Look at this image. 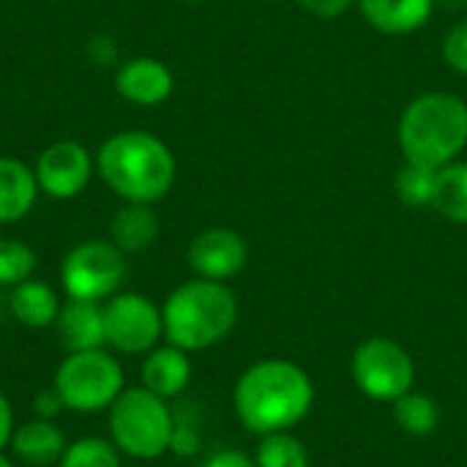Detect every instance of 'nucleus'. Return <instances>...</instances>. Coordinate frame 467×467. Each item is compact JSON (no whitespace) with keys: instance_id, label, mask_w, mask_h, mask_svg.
Here are the masks:
<instances>
[{"instance_id":"nucleus-1","label":"nucleus","mask_w":467,"mask_h":467,"mask_svg":"<svg viewBox=\"0 0 467 467\" xmlns=\"http://www.w3.org/2000/svg\"><path fill=\"white\" fill-rule=\"evenodd\" d=\"M315 405V383L287 358H263L244 369L233 389V408L244 430L254 435L287 432Z\"/></svg>"},{"instance_id":"nucleus-2","label":"nucleus","mask_w":467,"mask_h":467,"mask_svg":"<svg viewBox=\"0 0 467 467\" xmlns=\"http://www.w3.org/2000/svg\"><path fill=\"white\" fill-rule=\"evenodd\" d=\"M101 181L126 202L153 205L167 197L175 183V156L150 131H118L96 150Z\"/></svg>"},{"instance_id":"nucleus-3","label":"nucleus","mask_w":467,"mask_h":467,"mask_svg":"<svg viewBox=\"0 0 467 467\" xmlns=\"http://www.w3.org/2000/svg\"><path fill=\"white\" fill-rule=\"evenodd\" d=\"M164 339L186 353L224 342L238 323V298L224 282L192 279L178 285L161 304Z\"/></svg>"},{"instance_id":"nucleus-4","label":"nucleus","mask_w":467,"mask_h":467,"mask_svg":"<svg viewBox=\"0 0 467 467\" xmlns=\"http://www.w3.org/2000/svg\"><path fill=\"white\" fill-rule=\"evenodd\" d=\"M400 148L408 161L441 170L467 145V104L451 93H424L400 118Z\"/></svg>"},{"instance_id":"nucleus-5","label":"nucleus","mask_w":467,"mask_h":467,"mask_svg":"<svg viewBox=\"0 0 467 467\" xmlns=\"http://www.w3.org/2000/svg\"><path fill=\"white\" fill-rule=\"evenodd\" d=\"M175 413L145 386H126L107 410V438L129 460L150 462L170 454Z\"/></svg>"},{"instance_id":"nucleus-6","label":"nucleus","mask_w":467,"mask_h":467,"mask_svg":"<svg viewBox=\"0 0 467 467\" xmlns=\"http://www.w3.org/2000/svg\"><path fill=\"white\" fill-rule=\"evenodd\" d=\"M52 389L68 413L96 416L107 413L126 389V372L118 356L107 348L66 353L52 375Z\"/></svg>"},{"instance_id":"nucleus-7","label":"nucleus","mask_w":467,"mask_h":467,"mask_svg":"<svg viewBox=\"0 0 467 467\" xmlns=\"http://www.w3.org/2000/svg\"><path fill=\"white\" fill-rule=\"evenodd\" d=\"M126 279V254L101 238L82 241L71 246L60 263V285L66 298L77 301H99L104 304Z\"/></svg>"},{"instance_id":"nucleus-8","label":"nucleus","mask_w":467,"mask_h":467,"mask_svg":"<svg viewBox=\"0 0 467 467\" xmlns=\"http://www.w3.org/2000/svg\"><path fill=\"white\" fill-rule=\"evenodd\" d=\"M350 378L367 400L391 405L413 391L416 364L400 342L389 337H372L353 350Z\"/></svg>"},{"instance_id":"nucleus-9","label":"nucleus","mask_w":467,"mask_h":467,"mask_svg":"<svg viewBox=\"0 0 467 467\" xmlns=\"http://www.w3.org/2000/svg\"><path fill=\"white\" fill-rule=\"evenodd\" d=\"M107 348L120 356H145L164 339L161 306L148 296L120 290L104 301Z\"/></svg>"},{"instance_id":"nucleus-10","label":"nucleus","mask_w":467,"mask_h":467,"mask_svg":"<svg viewBox=\"0 0 467 467\" xmlns=\"http://www.w3.org/2000/svg\"><path fill=\"white\" fill-rule=\"evenodd\" d=\"M93 159L90 153L74 142V140H63V142H55L49 145L38 161H36V181H38V189L52 197V200H71L77 197L88 183H90V175H93Z\"/></svg>"},{"instance_id":"nucleus-11","label":"nucleus","mask_w":467,"mask_h":467,"mask_svg":"<svg viewBox=\"0 0 467 467\" xmlns=\"http://www.w3.org/2000/svg\"><path fill=\"white\" fill-rule=\"evenodd\" d=\"M189 268L200 279L211 282H227L238 276L249 260V246L241 233L227 230V227H211L202 230L186 252Z\"/></svg>"},{"instance_id":"nucleus-12","label":"nucleus","mask_w":467,"mask_h":467,"mask_svg":"<svg viewBox=\"0 0 467 467\" xmlns=\"http://www.w3.org/2000/svg\"><path fill=\"white\" fill-rule=\"evenodd\" d=\"M66 446H68V438L57 421H47V419L33 416L30 421L16 424L11 443H8V454L19 465L57 467Z\"/></svg>"},{"instance_id":"nucleus-13","label":"nucleus","mask_w":467,"mask_h":467,"mask_svg":"<svg viewBox=\"0 0 467 467\" xmlns=\"http://www.w3.org/2000/svg\"><path fill=\"white\" fill-rule=\"evenodd\" d=\"M172 88H175L172 71L156 57L126 60L115 74V90L126 101L140 104V107H156V104L167 101Z\"/></svg>"},{"instance_id":"nucleus-14","label":"nucleus","mask_w":467,"mask_h":467,"mask_svg":"<svg viewBox=\"0 0 467 467\" xmlns=\"http://www.w3.org/2000/svg\"><path fill=\"white\" fill-rule=\"evenodd\" d=\"M192 358L186 350L175 345H156L142 356L140 364V386L153 391L161 400H178L192 383Z\"/></svg>"},{"instance_id":"nucleus-15","label":"nucleus","mask_w":467,"mask_h":467,"mask_svg":"<svg viewBox=\"0 0 467 467\" xmlns=\"http://www.w3.org/2000/svg\"><path fill=\"white\" fill-rule=\"evenodd\" d=\"M55 328H57L60 348H66V353L107 348L104 304H99V301H77V298H68L60 306V315L55 320Z\"/></svg>"},{"instance_id":"nucleus-16","label":"nucleus","mask_w":467,"mask_h":467,"mask_svg":"<svg viewBox=\"0 0 467 467\" xmlns=\"http://www.w3.org/2000/svg\"><path fill=\"white\" fill-rule=\"evenodd\" d=\"M60 296L49 282L25 279L8 290L5 312L25 328H49L60 315Z\"/></svg>"},{"instance_id":"nucleus-17","label":"nucleus","mask_w":467,"mask_h":467,"mask_svg":"<svg viewBox=\"0 0 467 467\" xmlns=\"http://www.w3.org/2000/svg\"><path fill=\"white\" fill-rule=\"evenodd\" d=\"M38 197L36 172L19 159L0 156V224L25 219Z\"/></svg>"},{"instance_id":"nucleus-18","label":"nucleus","mask_w":467,"mask_h":467,"mask_svg":"<svg viewBox=\"0 0 467 467\" xmlns=\"http://www.w3.org/2000/svg\"><path fill=\"white\" fill-rule=\"evenodd\" d=\"M364 19L389 36H402L419 30L430 14L435 0H358Z\"/></svg>"},{"instance_id":"nucleus-19","label":"nucleus","mask_w":467,"mask_h":467,"mask_svg":"<svg viewBox=\"0 0 467 467\" xmlns=\"http://www.w3.org/2000/svg\"><path fill=\"white\" fill-rule=\"evenodd\" d=\"M112 244L123 254H140L150 249L159 238V216L145 202H126L109 224Z\"/></svg>"},{"instance_id":"nucleus-20","label":"nucleus","mask_w":467,"mask_h":467,"mask_svg":"<svg viewBox=\"0 0 467 467\" xmlns=\"http://www.w3.org/2000/svg\"><path fill=\"white\" fill-rule=\"evenodd\" d=\"M432 208L454 224H467V161H451L438 170Z\"/></svg>"},{"instance_id":"nucleus-21","label":"nucleus","mask_w":467,"mask_h":467,"mask_svg":"<svg viewBox=\"0 0 467 467\" xmlns=\"http://www.w3.org/2000/svg\"><path fill=\"white\" fill-rule=\"evenodd\" d=\"M391 416H394L397 427L413 438H427L441 424L438 402L427 394H419V391H408L405 397L391 402Z\"/></svg>"},{"instance_id":"nucleus-22","label":"nucleus","mask_w":467,"mask_h":467,"mask_svg":"<svg viewBox=\"0 0 467 467\" xmlns=\"http://www.w3.org/2000/svg\"><path fill=\"white\" fill-rule=\"evenodd\" d=\"M254 465L257 467H312L309 449L304 446L301 438H296L290 430L287 432H271L263 435L257 451H254Z\"/></svg>"},{"instance_id":"nucleus-23","label":"nucleus","mask_w":467,"mask_h":467,"mask_svg":"<svg viewBox=\"0 0 467 467\" xmlns=\"http://www.w3.org/2000/svg\"><path fill=\"white\" fill-rule=\"evenodd\" d=\"M57 467H123V454L109 438L85 435L66 446Z\"/></svg>"},{"instance_id":"nucleus-24","label":"nucleus","mask_w":467,"mask_h":467,"mask_svg":"<svg viewBox=\"0 0 467 467\" xmlns=\"http://www.w3.org/2000/svg\"><path fill=\"white\" fill-rule=\"evenodd\" d=\"M435 178H438V170L408 161V164L397 172V178H394V192H397V197H400L405 205H410V208H424V205H432Z\"/></svg>"},{"instance_id":"nucleus-25","label":"nucleus","mask_w":467,"mask_h":467,"mask_svg":"<svg viewBox=\"0 0 467 467\" xmlns=\"http://www.w3.org/2000/svg\"><path fill=\"white\" fill-rule=\"evenodd\" d=\"M36 252L14 238H0V287H14L33 276Z\"/></svg>"},{"instance_id":"nucleus-26","label":"nucleus","mask_w":467,"mask_h":467,"mask_svg":"<svg viewBox=\"0 0 467 467\" xmlns=\"http://www.w3.org/2000/svg\"><path fill=\"white\" fill-rule=\"evenodd\" d=\"M175 413V410H172ZM202 449V435L200 427L186 419L183 413H175V427H172V441H170V454L175 457H194Z\"/></svg>"},{"instance_id":"nucleus-27","label":"nucleus","mask_w":467,"mask_h":467,"mask_svg":"<svg viewBox=\"0 0 467 467\" xmlns=\"http://www.w3.org/2000/svg\"><path fill=\"white\" fill-rule=\"evenodd\" d=\"M443 57L454 71L467 74V19L449 30L443 41Z\"/></svg>"},{"instance_id":"nucleus-28","label":"nucleus","mask_w":467,"mask_h":467,"mask_svg":"<svg viewBox=\"0 0 467 467\" xmlns=\"http://www.w3.org/2000/svg\"><path fill=\"white\" fill-rule=\"evenodd\" d=\"M63 413H66V405H63V400L57 397V391H55L52 386L44 389V391H38V394L33 397V416H36V419L57 421Z\"/></svg>"},{"instance_id":"nucleus-29","label":"nucleus","mask_w":467,"mask_h":467,"mask_svg":"<svg viewBox=\"0 0 467 467\" xmlns=\"http://www.w3.org/2000/svg\"><path fill=\"white\" fill-rule=\"evenodd\" d=\"M200 467H257L254 457H249L241 449H219L213 454L205 457V462Z\"/></svg>"},{"instance_id":"nucleus-30","label":"nucleus","mask_w":467,"mask_h":467,"mask_svg":"<svg viewBox=\"0 0 467 467\" xmlns=\"http://www.w3.org/2000/svg\"><path fill=\"white\" fill-rule=\"evenodd\" d=\"M88 55L96 66H112L118 60V47L109 36H96L88 44Z\"/></svg>"},{"instance_id":"nucleus-31","label":"nucleus","mask_w":467,"mask_h":467,"mask_svg":"<svg viewBox=\"0 0 467 467\" xmlns=\"http://www.w3.org/2000/svg\"><path fill=\"white\" fill-rule=\"evenodd\" d=\"M298 3L320 19H334L353 5V0H298Z\"/></svg>"},{"instance_id":"nucleus-32","label":"nucleus","mask_w":467,"mask_h":467,"mask_svg":"<svg viewBox=\"0 0 467 467\" xmlns=\"http://www.w3.org/2000/svg\"><path fill=\"white\" fill-rule=\"evenodd\" d=\"M14 430H16V419H14L11 400L0 391V451H5V449H8Z\"/></svg>"},{"instance_id":"nucleus-33","label":"nucleus","mask_w":467,"mask_h":467,"mask_svg":"<svg viewBox=\"0 0 467 467\" xmlns=\"http://www.w3.org/2000/svg\"><path fill=\"white\" fill-rule=\"evenodd\" d=\"M0 467H16V462H14V457H11V454L0 451Z\"/></svg>"},{"instance_id":"nucleus-34","label":"nucleus","mask_w":467,"mask_h":467,"mask_svg":"<svg viewBox=\"0 0 467 467\" xmlns=\"http://www.w3.org/2000/svg\"><path fill=\"white\" fill-rule=\"evenodd\" d=\"M183 3H208V0H183Z\"/></svg>"},{"instance_id":"nucleus-35","label":"nucleus","mask_w":467,"mask_h":467,"mask_svg":"<svg viewBox=\"0 0 467 467\" xmlns=\"http://www.w3.org/2000/svg\"><path fill=\"white\" fill-rule=\"evenodd\" d=\"M0 315H3V306H0Z\"/></svg>"}]
</instances>
